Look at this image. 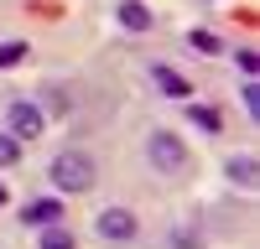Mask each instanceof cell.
Masks as SVG:
<instances>
[{"instance_id":"obj_1","label":"cell","mask_w":260,"mask_h":249,"mask_svg":"<svg viewBox=\"0 0 260 249\" xmlns=\"http://www.w3.org/2000/svg\"><path fill=\"white\" fill-rule=\"evenodd\" d=\"M47 177L57 192H89L94 187V156L89 151H57L52 166H47Z\"/></svg>"},{"instance_id":"obj_2","label":"cell","mask_w":260,"mask_h":249,"mask_svg":"<svg viewBox=\"0 0 260 249\" xmlns=\"http://www.w3.org/2000/svg\"><path fill=\"white\" fill-rule=\"evenodd\" d=\"M146 161L151 166H156V172H182V161H187V145L177 140V135H172V130H156V135H151L146 140Z\"/></svg>"},{"instance_id":"obj_3","label":"cell","mask_w":260,"mask_h":249,"mask_svg":"<svg viewBox=\"0 0 260 249\" xmlns=\"http://www.w3.org/2000/svg\"><path fill=\"white\" fill-rule=\"evenodd\" d=\"M94 234L110 239V244H130V239L141 234V218L130 213V208H104V213L94 218Z\"/></svg>"},{"instance_id":"obj_4","label":"cell","mask_w":260,"mask_h":249,"mask_svg":"<svg viewBox=\"0 0 260 249\" xmlns=\"http://www.w3.org/2000/svg\"><path fill=\"white\" fill-rule=\"evenodd\" d=\"M6 130L16 140H37L42 130H47V114H42V104H26V99H16L11 109H6Z\"/></svg>"},{"instance_id":"obj_5","label":"cell","mask_w":260,"mask_h":249,"mask_svg":"<svg viewBox=\"0 0 260 249\" xmlns=\"http://www.w3.org/2000/svg\"><path fill=\"white\" fill-rule=\"evenodd\" d=\"M57 218H62V197H31L21 208V223H31V228H47Z\"/></svg>"},{"instance_id":"obj_6","label":"cell","mask_w":260,"mask_h":249,"mask_svg":"<svg viewBox=\"0 0 260 249\" xmlns=\"http://www.w3.org/2000/svg\"><path fill=\"white\" fill-rule=\"evenodd\" d=\"M151 78H156V89H161L167 99H192V83L172 68V62H156V68H151Z\"/></svg>"},{"instance_id":"obj_7","label":"cell","mask_w":260,"mask_h":249,"mask_svg":"<svg viewBox=\"0 0 260 249\" xmlns=\"http://www.w3.org/2000/svg\"><path fill=\"white\" fill-rule=\"evenodd\" d=\"M187 124H198V130L219 135V130H224V114L213 109V104H192V99H187Z\"/></svg>"},{"instance_id":"obj_8","label":"cell","mask_w":260,"mask_h":249,"mask_svg":"<svg viewBox=\"0 0 260 249\" xmlns=\"http://www.w3.org/2000/svg\"><path fill=\"white\" fill-rule=\"evenodd\" d=\"M115 16H120V26H125V31H151V11L141 6V0H120V11H115Z\"/></svg>"},{"instance_id":"obj_9","label":"cell","mask_w":260,"mask_h":249,"mask_svg":"<svg viewBox=\"0 0 260 249\" xmlns=\"http://www.w3.org/2000/svg\"><path fill=\"white\" fill-rule=\"evenodd\" d=\"M187 47H192V52H203V57H219V52H224V42L213 36L208 26H192V31H187Z\"/></svg>"},{"instance_id":"obj_10","label":"cell","mask_w":260,"mask_h":249,"mask_svg":"<svg viewBox=\"0 0 260 249\" xmlns=\"http://www.w3.org/2000/svg\"><path fill=\"white\" fill-rule=\"evenodd\" d=\"M224 166H229V182L234 187H255V161L250 156H229Z\"/></svg>"},{"instance_id":"obj_11","label":"cell","mask_w":260,"mask_h":249,"mask_svg":"<svg viewBox=\"0 0 260 249\" xmlns=\"http://www.w3.org/2000/svg\"><path fill=\"white\" fill-rule=\"evenodd\" d=\"M0 166H21V140L11 130H0Z\"/></svg>"},{"instance_id":"obj_12","label":"cell","mask_w":260,"mask_h":249,"mask_svg":"<svg viewBox=\"0 0 260 249\" xmlns=\"http://www.w3.org/2000/svg\"><path fill=\"white\" fill-rule=\"evenodd\" d=\"M42 249H73V234H62L57 223H47L42 228Z\"/></svg>"},{"instance_id":"obj_13","label":"cell","mask_w":260,"mask_h":249,"mask_svg":"<svg viewBox=\"0 0 260 249\" xmlns=\"http://www.w3.org/2000/svg\"><path fill=\"white\" fill-rule=\"evenodd\" d=\"M26 62V42H0V68H16Z\"/></svg>"},{"instance_id":"obj_14","label":"cell","mask_w":260,"mask_h":249,"mask_svg":"<svg viewBox=\"0 0 260 249\" xmlns=\"http://www.w3.org/2000/svg\"><path fill=\"white\" fill-rule=\"evenodd\" d=\"M240 99H245V109H250V119L260 124V83L250 78V83H240Z\"/></svg>"},{"instance_id":"obj_15","label":"cell","mask_w":260,"mask_h":249,"mask_svg":"<svg viewBox=\"0 0 260 249\" xmlns=\"http://www.w3.org/2000/svg\"><path fill=\"white\" fill-rule=\"evenodd\" d=\"M234 62H240L250 78H260V52H255V47H240V52H234Z\"/></svg>"},{"instance_id":"obj_16","label":"cell","mask_w":260,"mask_h":249,"mask_svg":"<svg viewBox=\"0 0 260 249\" xmlns=\"http://www.w3.org/2000/svg\"><path fill=\"white\" fill-rule=\"evenodd\" d=\"M0 208H6V182H0Z\"/></svg>"}]
</instances>
